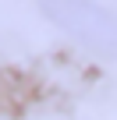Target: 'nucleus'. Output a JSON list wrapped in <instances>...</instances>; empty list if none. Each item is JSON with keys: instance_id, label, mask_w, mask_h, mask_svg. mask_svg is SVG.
<instances>
[{"instance_id": "f257e3e1", "label": "nucleus", "mask_w": 117, "mask_h": 120, "mask_svg": "<svg viewBox=\"0 0 117 120\" xmlns=\"http://www.w3.org/2000/svg\"><path fill=\"white\" fill-rule=\"evenodd\" d=\"M39 4L46 18L61 25L71 39L103 56H117V14H110L103 4L96 0H39Z\"/></svg>"}]
</instances>
